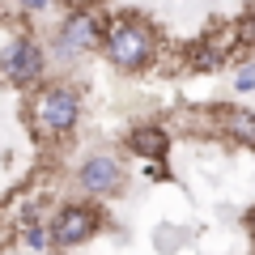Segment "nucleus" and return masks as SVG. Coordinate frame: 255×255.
I'll list each match as a JSON object with an SVG mask.
<instances>
[{"label": "nucleus", "mask_w": 255, "mask_h": 255, "mask_svg": "<svg viewBox=\"0 0 255 255\" xmlns=\"http://www.w3.org/2000/svg\"><path fill=\"white\" fill-rule=\"evenodd\" d=\"M102 51H107V60L115 64V68H124V73H140L149 60H153V30L145 26V21H111L107 34H102Z\"/></svg>", "instance_id": "f257e3e1"}, {"label": "nucleus", "mask_w": 255, "mask_h": 255, "mask_svg": "<svg viewBox=\"0 0 255 255\" xmlns=\"http://www.w3.org/2000/svg\"><path fill=\"white\" fill-rule=\"evenodd\" d=\"M34 119L43 132H68V128L81 119V98H77L73 90H64V85H51V90H43L34 98Z\"/></svg>", "instance_id": "f03ea898"}, {"label": "nucleus", "mask_w": 255, "mask_h": 255, "mask_svg": "<svg viewBox=\"0 0 255 255\" xmlns=\"http://www.w3.org/2000/svg\"><path fill=\"white\" fill-rule=\"evenodd\" d=\"M0 73L9 77L13 85H38L43 77V51H38L30 38H13L0 55Z\"/></svg>", "instance_id": "7ed1b4c3"}, {"label": "nucleus", "mask_w": 255, "mask_h": 255, "mask_svg": "<svg viewBox=\"0 0 255 255\" xmlns=\"http://www.w3.org/2000/svg\"><path fill=\"white\" fill-rule=\"evenodd\" d=\"M102 38V26L94 13H73V17L60 26V34H55V51L60 55H81L90 51V47H98Z\"/></svg>", "instance_id": "20e7f679"}, {"label": "nucleus", "mask_w": 255, "mask_h": 255, "mask_svg": "<svg viewBox=\"0 0 255 255\" xmlns=\"http://www.w3.org/2000/svg\"><path fill=\"white\" fill-rule=\"evenodd\" d=\"M94 230H98V213L85 209V204H68V209H60V217H55L51 238L60 247H77V243H85Z\"/></svg>", "instance_id": "39448f33"}, {"label": "nucleus", "mask_w": 255, "mask_h": 255, "mask_svg": "<svg viewBox=\"0 0 255 255\" xmlns=\"http://www.w3.org/2000/svg\"><path fill=\"white\" fill-rule=\"evenodd\" d=\"M77 183H81L85 191H94V196H107V191H115L119 183H124V166H119L111 153H94V157L81 162Z\"/></svg>", "instance_id": "423d86ee"}, {"label": "nucleus", "mask_w": 255, "mask_h": 255, "mask_svg": "<svg viewBox=\"0 0 255 255\" xmlns=\"http://www.w3.org/2000/svg\"><path fill=\"white\" fill-rule=\"evenodd\" d=\"M128 149L136 157H145V162H157V157H166V149H170V136H166V128L157 124H140L128 132Z\"/></svg>", "instance_id": "0eeeda50"}, {"label": "nucleus", "mask_w": 255, "mask_h": 255, "mask_svg": "<svg viewBox=\"0 0 255 255\" xmlns=\"http://www.w3.org/2000/svg\"><path fill=\"white\" fill-rule=\"evenodd\" d=\"M221 128H226L238 145L255 149V111H247V107H230V111H221Z\"/></svg>", "instance_id": "6e6552de"}, {"label": "nucleus", "mask_w": 255, "mask_h": 255, "mask_svg": "<svg viewBox=\"0 0 255 255\" xmlns=\"http://www.w3.org/2000/svg\"><path fill=\"white\" fill-rule=\"evenodd\" d=\"M234 90L238 94H251L255 90V60H247V64H238V68H234Z\"/></svg>", "instance_id": "1a4fd4ad"}, {"label": "nucleus", "mask_w": 255, "mask_h": 255, "mask_svg": "<svg viewBox=\"0 0 255 255\" xmlns=\"http://www.w3.org/2000/svg\"><path fill=\"white\" fill-rule=\"evenodd\" d=\"M26 238H30V247H43V243H47V234H43L38 226H30V234H26Z\"/></svg>", "instance_id": "9d476101"}, {"label": "nucleus", "mask_w": 255, "mask_h": 255, "mask_svg": "<svg viewBox=\"0 0 255 255\" xmlns=\"http://www.w3.org/2000/svg\"><path fill=\"white\" fill-rule=\"evenodd\" d=\"M21 9H47V0H17Z\"/></svg>", "instance_id": "9b49d317"}, {"label": "nucleus", "mask_w": 255, "mask_h": 255, "mask_svg": "<svg viewBox=\"0 0 255 255\" xmlns=\"http://www.w3.org/2000/svg\"><path fill=\"white\" fill-rule=\"evenodd\" d=\"M247 226H251V238H255V209H251V217H247Z\"/></svg>", "instance_id": "f8f14e48"}]
</instances>
